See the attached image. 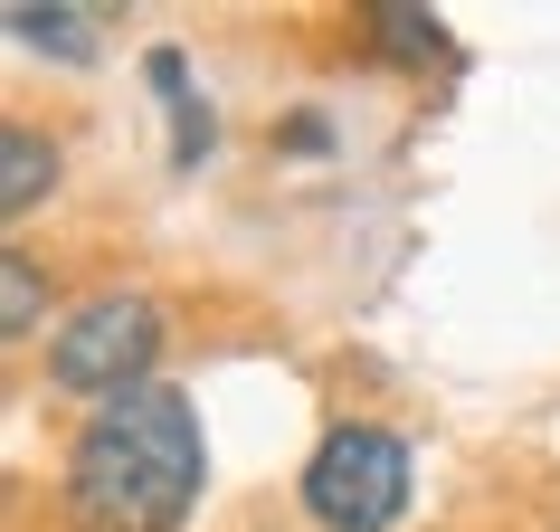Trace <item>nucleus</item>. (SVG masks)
<instances>
[{
	"label": "nucleus",
	"mask_w": 560,
	"mask_h": 532,
	"mask_svg": "<svg viewBox=\"0 0 560 532\" xmlns=\"http://www.w3.org/2000/svg\"><path fill=\"white\" fill-rule=\"evenodd\" d=\"M209 438L200 409L180 390H124L86 418V438L67 456V523L77 532H180L200 504Z\"/></svg>",
	"instance_id": "1"
},
{
	"label": "nucleus",
	"mask_w": 560,
	"mask_h": 532,
	"mask_svg": "<svg viewBox=\"0 0 560 532\" xmlns=\"http://www.w3.org/2000/svg\"><path fill=\"white\" fill-rule=\"evenodd\" d=\"M304 513L324 532H389L409 513V447L389 428H332L304 466Z\"/></svg>",
	"instance_id": "2"
},
{
	"label": "nucleus",
	"mask_w": 560,
	"mask_h": 532,
	"mask_svg": "<svg viewBox=\"0 0 560 532\" xmlns=\"http://www.w3.org/2000/svg\"><path fill=\"white\" fill-rule=\"evenodd\" d=\"M162 361V314L143 296H95L67 314V333L48 343V371L58 390L77 400H124V390H143V371Z\"/></svg>",
	"instance_id": "3"
},
{
	"label": "nucleus",
	"mask_w": 560,
	"mask_h": 532,
	"mask_svg": "<svg viewBox=\"0 0 560 532\" xmlns=\"http://www.w3.org/2000/svg\"><path fill=\"white\" fill-rule=\"evenodd\" d=\"M143 77H152V95L172 105V172H200V152L219 143V115H209L200 86H190V58H180V48H152Z\"/></svg>",
	"instance_id": "4"
},
{
	"label": "nucleus",
	"mask_w": 560,
	"mask_h": 532,
	"mask_svg": "<svg viewBox=\"0 0 560 532\" xmlns=\"http://www.w3.org/2000/svg\"><path fill=\"white\" fill-rule=\"evenodd\" d=\"M10 20V38L20 48H38V58H95V30H105V10H86V0H10L0 10Z\"/></svg>",
	"instance_id": "5"
},
{
	"label": "nucleus",
	"mask_w": 560,
	"mask_h": 532,
	"mask_svg": "<svg viewBox=\"0 0 560 532\" xmlns=\"http://www.w3.org/2000/svg\"><path fill=\"white\" fill-rule=\"evenodd\" d=\"M58 181V143L48 134H30V124H10L0 134V209L20 219V209H38V190Z\"/></svg>",
	"instance_id": "6"
},
{
	"label": "nucleus",
	"mask_w": 560,
	"mask_h": 532,
	"mask_svg": "<svg viewBox=\"0 0 560 532\" xmlns=\"http://www.w3.org/2000/svg\"><path fill=\"white\" fill-rule=\"evenodd\" d=\"M371 48L399 58V67L446 58V20H438V10H399V0H381V10H371Z\"/></svg>",
	"instance_id": "7"
},
{
	"label": "nucleus",
	"mask_w": 560,
	"mask_h": 532,
	"mask_svg": "<svg viewBox=\"0 0 560 532\" xmlns=\"http://www.w3.org/2000/svg\"><path fill=\"white\" fill-rule=\"evenodd\" d=\"M38 304H48V286H38V266L10 247V257H0V333L30 343V333H38Z\"/></svg>",
	"instance_id": "8"
}]
</instances>
